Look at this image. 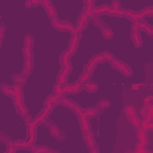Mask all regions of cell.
<instances>
[{"label": "cell", "mask_w": 153, "mask_h": 153, "mask_svg": "<svg viewBox=\"0 0 153 153\" xmlns=\"http://www.w3.org/2000/svg\"><path fill=\"white\" fill-rule=\"evenodd\" d=\"M43 124H44L45 127H48V128H49V131H50L51 136H53L54 139H56L57 141H63V140L66 139L65 133H63V131L57 127V124H55L53 121H50V120L45 118V121L43 122Z\"/></svg>", "instance_id": "cell-1"}, {"label": "cell", "mask_w": 153, "mask_h": 153, "mask_svg": "<svg viewBox=\"0 0 153 153\" xmlns=\"http://www.w3.org/2000/svg\"><path fill=\"white\" fill-rule=\"evenodd\" d=\"M82 112H84L88 118H90V117H94V116L98 115V112H99V108H98V106H88V108L84 109Z\"/></svg>", "instance_id": "cell-23"}, {"label": "cell", "mask_w": 153, "mask_h": 153, "mask_svg": "<svg viewBox=\"0 0 153 153\" xmlns=\"http://www.w3.org/2000/svg\"><path fill=\"white\" fill-rule=\"evenodd\" d=\"M0 142L4 143L5 146H10V145H13V141L12 139L4 131H0Z\"/></svg>", "instance_id": "cell-28"}, {"label": "cell", "mask_w": 153, "mask_h": 153, "mask_svg": "<svg viewBox=\"0 0 153 153\" xmlns=\"http://www.w3.org/2000/svg\"><path fill=\"white\" fill-rule=\"evenodd\" d=\"M45 118H48V117H47V116H44L43 114H41V112H39V114H38V115H37V116H36V117L32 120V122H33L36 126H38V124H43V122L45 121Z\"/></svg>", "instance_id": "cell-37"}, {"label": "cell", "mask_w": 153, "mask_h": 153, "mask_svg": "<svg viewBox=\"0 0 153 153\" xmlns=\"http://www.w3.org/2000/svg\"><path fill=\"white\" fill-rule=\"evenodd\" d=\"M73 111L76 114V116H79L80 114H82V111H84V109L79 105V104H75V106H74V109H73Z\"/></svg>", "instance_id": "cell-48"}, {"label": "cell", "mask_w": 153, "mask_h": 153, "mask_svg": "<svg viewBox=\"0 0 153 153\" xmlns=\"http://www.w3.org/2000/svg\"><path fill=\"white\" fill-rule=\"evenodd\" d=\"M23 55H24V57H32L33 56V49H32V47L23 45Z\"/></svg>", "instance_id": "cell-35"}, {"label": "cell", "mask_w": 153, "mask_h": 153, "mask_svg": "<svg viewBox=\"0 0 153 153\" xmlns=\"http://www.w3.org/2000/svg\"><path fill=\"white\" fill-rule=\"evenodd\" d=\"M42 1V4L44 5V4H49V2H51V0H41Z\"/></svg>", "instance_id": "cell-55"}, {"label": "cell", "mask_w": 153, "mask_h": 153, "mask_svg": "<svg viewBox=\"0 0 153 153\" xmlns=\"http://www.w3.org/2000/svg\"><path fill=\"white\" fill-rule=\"evenodd\" d=\"M51 26L59 31H69L71 33H73L75 30V25L68 20H60V19L51 20Z\"/></svg>", "instance_id": "cell-3"}, {"label": "cell", "mask_w": 153, "mask_h": 153, "mask_svg": "<svg viewBox=\"0 0 153 153\" xmlns=\"http://www.w3.org/2000/svg\"><path fill=\"white\" fill-rule=\"evenodd\" d=\"M33 69V59L32 57H24V66H23V73L26 75H30V73Z\"/></svg>", "instance_id": "cell-13"}, {"label": "cell", "mask_w": 153, "mask_h": 153, "mask_svg": "<svg viewBox=\"0 0 153 153\" xmlns=\"http://www.w3.org/2000/svg\"><path fill=\"white\" fill-rule=\"evenodd\" d=\"M25 6H26V7H32V4L30 2V0H26V1H25Z\"/></svg>", "instance_id": "cell-54"}, {"label": "cell", "mask_w": 153, "mask_h": 153, "mask_svg": "<svg viewBox=\"0 0 153 153\" xmlns=\"http://www.w3.org/2000/svg\"><path fill=\"white\" fill-rule=\"evenodd\" d=\"M27 76H29V75H26V74H24V73L22 72V73H19V74H13V75H12V80L14 81V84L23 85V84L26 81Z\"/></svg>", "instance_id": "cell-22"}, {"label": "cell", "mask_w": 153, "mask_h": 153, "mask_svg": "<svg viewBox=\"0 0 153 153\" xmlns=\"http://www.w3.org/2000/svg\"><path fill=\"white\" fill-rule=\"evenodd\" d=\"M14 108H16L17 112H18L19 115H22V117H23L26 122H27V121H31L30 115H29V110H27L26 105L24 104V102H23L22 104H19V105H14Z\"/></svg>", "instance_id": "cell-11"}, {"label": "cell", "mask_w": 153, "mask_h": 153, "mask_svg": "<svg viewBox=\"0 0 153 153\" xmlns=\"http://www.w3.org/2000/svg\"><path fill=\"white\" fill-rule=\"evenodd\" d=\"M111 66L115 68V69H117L120 73H122L124 76H131L133 75V69H131V67L128 65V63H126V62H123V61H121V60H118V59H115V60H112L111 62Z\"/></svg>", "instance_id": "cell-2"}, {"label": "cell", "mask_w": 153, "mask_h": 153, "mask_svg": "<svg viewBox=\"0 0 153 153\" xmlns=\"http://www.w3.org/2000/svg\"><path fill=\"white\" fill-rule=\"evenodd\" d=\"M91 19H92V23H93V25L97 27V29H99L100 30V32L102 31H104V30H106L109 26L105 24V22L99 17V16H92L91 17Z\"/></svg>", "instance_id": "cell-12"}, {"label": "cell", "mask_w": 153, "mask_h": 153, "mask_svg": "<svg viewBox=\"0 0 153 153\" xmlns=\"http://www.w3.org/2000/svg\"><path fill=\"white\" fill-rule=\"evenodd\" d=\"M105 14H108V16H115V17H123V8H120V10H111V8H109L106 12H105Z\"/></svg>", "instance_id": "cell-33"}, {"label": "cell", "mask_w": 153, "mask_h": 153, "mask_svg": "<svg viewBox=\"0 0 153 153\" xmlns=\"http://www.w3.org/2000/svg\"><path fill=\"white\" fill-rule=\"evenodd\" d=\"M129 122H130V124L135 128V129H137V128H140L141 127V120H140V117H139V115L137 114H134L133 116H130L129 118H127Z\"/></svg>", "instance_id": "cell-25"}, {"label": "cell", "mask_w": 153, "mask_h": 153, "mask_svg": "<svg viewBox=\"0 0 153 153\" xmlns=\"http://www.w3.org/2000/svg\"><path fill=\"white\" fill-rule=\"evenodd\" d=\"M80 37H81V33H76V32H73V33H72L71 39H69V43H68V47H67V49L65 50L66 54H67L69 57L73 56L74 53L76 51V48H78Z\"/></svg>", "instance_id": "cell-4"}, {"label": "cell", "mask_w": 153, "mask_h": 153, "mask_svg": "<svg viewBox=\"0 0 153 153\" xmlns=\"http://www.w3.org/2000/svg\"><path fill=\"white\" fill-rule=\"evenodd\" d=\"M96 66H97V62L91 59V60L86 63V66L84 67V71H85V72H88V73H93V71L96 69Z\"/></svg>", "instance_id": "cell-30"}, {"label": "cell", "mask_w": 153, "mask_h": 153, "mask_svg": "<svg viewBox=\"0 0 153 153\" xmlns=\"http://www.w3.org/2000/svg\"><path fill=\"white\" fill-rule=\"evenodd\" d=\"M13 146H16L18 149H31L29 142L26 140H23V139H18V140H14L13 141Z\"/></svg>", "instance_id": "cell-21"}, {"label": "cell", "mask_w": 153, "mask_h": 153, "mask_svg": "<svg viewBox=\"0 0 153 153\" xmlns=\"http://www.w3.org/2000/svg\"><path fill=\"white\" fill-rule=\"evenodd\" d=\"M123 17L128 18L129 20H131L133 23L136 22L137 19H145V14L142 11H133V10H123Z\"/></svg>", "instance_id": "cell-8"}, {"label": "cell", "mask_w": 153, "mask_h": 153, "mask_svg": "<svg viewBox=\"0 0 153 153\" xmlns=\"http://www.w3.org/2000/svg\"><path fill=\"white\" fill-rule=\"evenodd\" d=\"M69 59H71V57H69V56L66 54V51H62V53L60 54V57H59V61H60L61 67H67V66L72 65Z\"/></svg>", "instance_id": "cell-24"}, {"label": "cell", "mask_w": 153, "mask_h": 153, "mask_svg": "<svg viewBox=\"0 0 153 153\" xmlns=\"http://www.w3.org/2000/svg\"><path fill=\"white\" fill-rule=\"evenodd\" d=\"M18 151V148L16 147V146H13V145H10V146H6V153H14V152H17Z\"/></svg>", "instance_id": "cell-47"}, {"label": "cell", "mask_w": 153, "mask_h": 153, "mask_svg": "<svg viewBox=\"0 0 153 153\" xmlns=\"http://www.w3.org/2000/svg\"><path fill=\"white\" fill-rule=\"evenodd\" d=\"M82 137H84L86 145L88 146L90 151H92V149L96 147V140H94V137H93V134H92L91 129H88V130H82Z\"/></svg>", "instance_id": "cell-10"}, {"label": "cell", "mask_w": 153, "mask_h": 153, "mask_svg": "<svg viewBox=\"0 0 153 153\" xmlns=\"http://www.w3.org/2000/svg\"><path fill=\"white\" fill-rule=\"evenodd\" d=\"M53 93H56V94H60V96H62V90H61V85L59 84V82H56L55 85H54V87H53Z\"/></svg>", "instance_id": "cell-43"}, {"label": "cell", "mask_w": 153, "mask_h": 153, "mask_svg": "<svg viewBox=\"0 0 153 153\" xmlns=\"http://www.w3.org/2000/svg\"><path fill=\"white\" fill-rule=\"evenodd\" d=\"M151 100H152V97L149 96V97H147V98L143 100V104H145V105H147V104H151Z\"/></svg>", "instance_id": "cell-52"}, {"label": "cell", "mask_w": 153, "mask_h": 153, "mask_svg": "<svg viewBox=\"0 0 153 153\" xmlns=\"http://www.w3.org/2000/svg\"><path fill=\"white\" fill-rule=\"evenodd\" d=\"M92 60H93V61H96L97 63L105 61V59H104V56H103V54H102V53H99V54H96V55L92 57Z\"/></svg>", "instance_id": "cell-42"}, {"label": "cell", "mask_w": 153, "mask_h": 153, "mask_svg": "<svg viewBox=\"0 0 153 153\" xmlns=\"http://www.w3.org/2000/svg\"><path fill=\"white\" fill-rule=\"evenodd\" d=\"M61 90H62V94H66V96H68V94H71V85L69 84H65V85H61Z\"/></svg>", "instance_id": "cell-41"}, {"label": "cell", "mask_w": 153, "mask_h": 153, "mask_svg": "<svg viewBox=\"0 0 153 153\" xmlns=\"http://www.w3.org/2000/svg\"><path fill=\"white\" fill-rule=\"evenodd\" d=\"M71 71H72V65H69L67 67H61V69L59 71L57 76H56V82H59L60 85H65L67 82V78H68Z\"/></svg>", "instance_id": "cell-7"}, {"label": "cell", "mask_w": 153, "mask_h": 153, "mask_svg": "<svg viewBox=\"0 0 153 153\" xmlns=\"http://www.w3.org/2000/svg\"><path fill=\"white\" fill-rule=\"evenodd\" d=\"M134 114H136L135 108H134L133 105H126V108H124V115H126V117L129 118V117L133 116Z\"/></svg>", "instance_id": "cell-34"}, {"label": "cell", "mask_w": 153, "mask_h": 153, "mask_svg": "<svg viewBox=\"0 0 153 153\" xmlns=\"http://www.w3.org/2000/svg\"><path fill=\"white\" fill-rule=\"evenodd\" d=\"M12 102L13 105H19L24 102V92H23V86L19 84L13 85V96H12Z\"/></svg>", "instance_id": "cell-6"}, {"label": "cell", "mask_w": 153, "mask_h": 153, "mask_svg": "<svg viewBox=\"0 0 153 153\" xmlns=\"http://www.w3.org/2000/svg\"><path fill=\"white\" fill-rule=\"evenodd\" d=\"M102 36H103V38H105V39H111L112 36H114V31H112L110 27H108L106 30L102 31Z\"/></svg>", "instance_id": "cell-38"}, {"label": "cell", "mask_w": 153, "mask_h": 153, "mask_svg": "<svg viewBox=\"0 0 153 153\" xmlns=\"http://www.w3.org/2000/svg\"><path fill=\"white\" fill-rule=\"evenodd\" d=\"M87 20H88V18L86 17V14H85L84 12H81V13L79 14V17H78V20H76V25H75V30H74V32H76V33H81V31L87 26Z\"/></svg>", "instance_id": "cell-9"}, {"label": "cell", "mask_w": 153, "mask_h": 153, "mask_svg": "<svg viewBox=\"0 0 153 153\" xmlns=\"http://www.w3.org/2000/svg\"><path fill=\"white\" fill-rule=\"evenodd\" d=\"M139 88H140V84H133V85H131V90H135V91H136V90H139Z\"/></svg>", "instance_id": "cell-53"}, {"label": "cell", "mask_w": 153, "mask_h": 153, "mask_svg": "<svg viewBox=\"0 0 153 153\" xmlns=\"http://www.w3.org/2000/svg\"><path fill=\"white\" fill-rule=\"evenodd\" d=\"M60 104L63 105V106H66V108L69 109V110H73L76 103H75L73 99H71V98H68V97H66V96L62 94L61 98H60Z\"/></svg>", "instance_id": "cell-15"}, {"label": "cell", "mask_w": 153, "mask_h": 153, "mask_svg": "<svg viewBox=\"0 0 153 153\" xmlns=\"http://www.w3.org/2000/svg\"><path fill=\"white\" fill-rule=\"evenodd\" d=\"M110 8L111 10H120L121 8V4L118 0H114L111 4H110Z\"/></svg>", "instance_id": "cell-44"}, {"label": "cell", "mask_w": 153, "mask_h": 153, "mask_svg": "<svg viewBox=\"0 0 153 153\" xmlns=\"http://www.w3.org/2000/svg\"><path fill=\"white\" fill-rule=\"evenodd\" d=\"M93 7H94V4H86V5H84V11L82 12L86 14L87 18H91L92 17Z\"/></svg>", "instance_id": "cell-32"}, {"label": "cell", "mask_w": 153, "mask_h": 153, "mask_svg": "<svg viewBox=\"0 0 153 153\" xmlns=\"http://www.w3.org/2000/svg\"><path fill=\"white\" fill-rule=\"evenodd\" d=\"M54 106H55V104H53V103H44V106H43V109L41 110V114H43L44 116H49L50 115V112L53 111V109H54Z\"/></svg>", "instance_id": "cell-26"}, {"label": "cell", "mask_w": 153, "mask_h": 153, "mask_svg": "<svg viewBox=\"0 0 153 153\" xmlns=\"http://www.w3.org/2000/svg\"><path fill=\"white\" fill-rule=\"evenodd\" d=\"M91 76H92V73H88V72L82 71V73H81V74L79 75V78H78V81H79V82H81V84H84V82L88 81Z\"/></svg>", "instance_id": "cell-31"}, {"label": "cell", "mask_w": 153, "mask_h": 153, "mask_svg": "<svg viewBox=\"0 0 153 153\" xmlns=\"http://www.w3.org/2000/svg\"><path fill=\"white\" fill-rule=\"evenodd\" d=\"M130 30H131V31H139V27H137V24H136V23H133V25H131V27H130Z\"/></svg>", "instance_id": "cell-51"}, {"label": "cell", "mask_w": 153, "mask_h": 153, "mask_svg": "<svg viewBox=\"0 0 153 153\" xmlns=\"http://www.w3.org/2000/svg\"><path fill=\"white\" fill-rule=\"evenodd\" d=\"M31 151L33 153H48V152H54L51 148H49L48 146H33L31 148Z\"/></svg>", "instance_id": "cell-27"}, {"label": "cell", "mask_w": 153, "mask_h": 153, "mask_svg": "<svg viewBox=\"0 0 153 153\" xmlns=\"http://www.w3.org/2000/svg\"><path fill=\"white\" fill-rule=\"evenodd\" d=\"M142 12H143L145 17H147V16H152V14H153V6H148V7L143 8Z\"/></svg>", "instance_id": "cell-45"}, {"label": "cell", "mask_w": 153, "mask_h": 153, "mask_svg": "<svg viewBox=\"0 0 153 153\" xmlns=\"http://www.w3.org/2000/svg\"><path fill=\"white\" fill-rule=\"evenodd\" d=\"M26 134H27V142L30 146H33L35 142H36V139H37V126L31 121H27L26 122Z\"/></svg>", "instance_id": "cell-5"}, {"label": "cell", "mask_w": 153, "mask_h": 153, "mask_svg": "<svg viewBox=\"0 0 153 153\" xmlns=\"http://www.w3.org/2000/svg\"><path fill=\"white\" fill-rule=\"evenodd\" d=\"M110 8V5L108 4H102L99 6H94L93 11H92V16H100V14H105V12Z\"/></svg>", "instance_id": "cell-16"}, {"label": "cell", "mask_w": 153, "mask_h": 153, "mask_svg": "<svg viewBox=\"0 0 153 153\" xmlns=\"http://www.w3.org/2000/svg\"><path fill=\"white\" fill-rule=\"evenodd\" d=\"M143 31H145L148 36H152V35H153V27H152V25H149V24H148V25L143 29Z\"/></svg>", "instance_id": "cell-49"}, {"label": "cell", "mask_w": 153, "mask_h": 153, "mask_svg": "<svg viewBox=\"0 0 153 153\" xmlns=\"http://www.w3.org/2000/svg\"><path fill=\"white\" fill-rule=\"evenodd\" d=\"M0 47H1V41H0Z\"/></svg>", "instance_id": "cell-56"}, {"label": "cell", "mask_w": 153, "mask_h": 153, "mask_svg": "<svg viewBox=\"0 0 153 153\" xmlns=\"http://www.w3.org/2000/svg\"><path fill=\"white\" fill-rule=\"evenodd\" d=\"M24 45H27V47H32L33 48V37L31 33H26L24 36Z\"/></svg>", "instance_id": "cell-36"}, {"label": "cell", "mask_w": 153, "mask_h": 153, "mask_svg": "<svg viewBox=\"0 0 153 153\" xmlns=\"http://www.w3.org/2000/svg\"><path fill=\"white\" fill-rule=\"evenodd\" d=\"M78 117H79V123H80V128H81V130H88V129H91L90 120H88V117H87L84 112L80 114Z\"/></svg>", "instance_id": "cell-14"}, {"label": "cell", "mask_w": 153, "mask_h": 153, "mask_svg": "<svg viewBox=\"0 0 153 153\" xmlns=\"http://www.w3.org/2000/svg\"><path fill=\"white\" fill-rule=\"evenodd\" d=\"M30 2L32 4V6H38V5H41V4H42V1H41V0H30Z\"/></svg>", "instance_id": "cell-50"}, {"label": "cell", "mask_w": 153, "mask_h": 153, "mask_svg": "<svg viewBox=\"0 0 153 153\" xmlns=\"http://www.w3.org/2000/svg\"><path fill=\"white\" fill-rule=\"evenodd\" d=\"M102 54H103V56H104V59H105V61H109V62H111L112 60H115V59H116V57H115V55H114L112 53H110V51H108V50H105V51H103Z\"/></svg>", "instance_id": "cell-40"}, {"label": "cell", "mask_w": 153, "mask_h": 153, "mask_svg": "<svg viewBox=\"0 0 153 153\" xmlns=\"http://www.w3.org/2000/svg\"><path fill=\"white\" fill-rule=\"evenodd\" d=\"M43 6H44V8H45V11H47V13H48V16L50 17L51 20L57 19V12H56V10H55V7L53 6L51 2H49V4H44Z\"/></svg>", "instance_id": "cell-17"}, {"label": "cell", "mask_w": 153, "mask_h": 153, "mask_svg": "<svg viewBox=\"0 0 153 153\" xmlns=\"http://www.w3.org/2000/svg\"><path fill=\"white\" fill-rule=\"evenodd\" d=\"M98 108L102 109V110L108 109V108H110V102H109L108 99H100V100L98 102Z\"/></svg>", "instance_id": "cell-39"}, {"label": "cell", "mask_w": 153, "mask_h": 153, "mask_svg": "<svg viewBox=\"0 0 153 153\" xmlns=\"http://www.w3.org/2000/svg\"><path fill=\"white\" fill-rule=\"evenodd\" d=\"M5 31H6V25L4 23H0V41H2V38H4Z\"/></svg>", "instance_id": "cell-46"}, {"label": "cell", "mask_w": 153, "mask_h": 153, "mask_svg": "<svg viewBox=\"0 0 153 153\" xmlns=\"http://www.w3.org/2000/svg\"><path fill=\"white\" fill-rule=\"evenodd\" d=\"M130 38H131V41H133V43H134V45L136 48H141V45H142V38H141L139 31H131L130 32Z\"/></svg>", "instance_id": "cell-18"}, {"label": "cell", "mask_w": 153, "mask_h": 153, "mask_svg": "<svg viewBox=\"0 0 153 153\" xmlns=\"http://www.w3.org/2000/svg\"><path fill=\"white\" fill-rule=\"evenodd\" d=\"M82 90V84L79 81H75L71 85V94H76Z\"/></svg>", "instance_id": "cell-29"}, {"label": "cell", "mask_w": 153, "mask_h": 153, "mask_svg": "<svg viewBox=\"0 0 153 153\" xmlns=\"http://www.w3.org/2000/svg\"><path fill=\"white\" fill-rule=\"evenodd\" d=\"M82 90H85L88 93H94L98 90V85H97V82H93V81L88 80V81L82 84Z\"/></svg>", "instance_id": "cell-19"}, {"label": "cell", "mask_w": 153, "mask_h": 153, "mask_svg": "<svg viewBox=\"0 0 153 153\" xmlns=\"http://www.w3.org/2000/svg\"><path fill=\"white\" fill-rule=\"evenodd\" d=\"M0 91L1 93H4L5 96L12 97L13 96V85H8L6 82H1L0 84Z\"/></svg>", "instance_id": "cell-20"}]
</instances>
